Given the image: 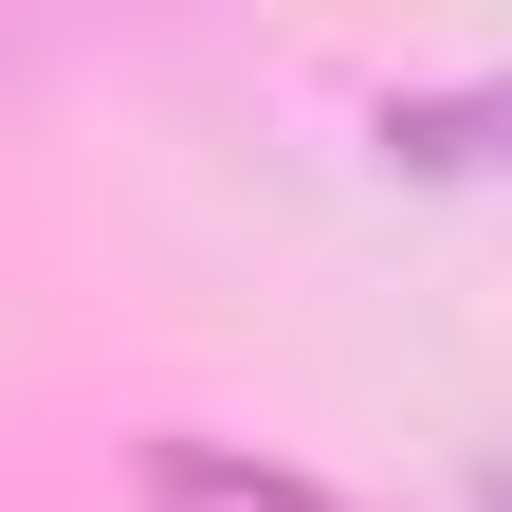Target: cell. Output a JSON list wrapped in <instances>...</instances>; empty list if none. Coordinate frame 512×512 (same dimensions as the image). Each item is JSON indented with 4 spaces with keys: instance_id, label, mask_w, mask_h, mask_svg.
Returning <instances> with one entry per match:
<instances>
[{
    "instance_id": "1",
    "label": "cell",
    "mask_w": 512,
    "mask_h": 512,
    "mask_svg": "<svg viewBox=\"0 0 512 512\" xmlns=\"http://www.w3.org/2000/svg\"><path fill=\"white\" fill-rule=\"evenodd\" d=\"M494 512H512V494H494Z\"/></svg>"
}]
</instances>
